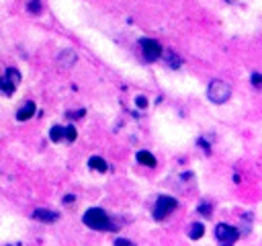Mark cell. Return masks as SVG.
I'll use <instances>...</instances> for the list:
<instances>
[{
  "instance_id": "2",
  "label": "cell",
  "mask_w": 262,
  "mask_h": 246,
  "mask_svg": "<svg viewBox=\"0 0 262 246\" xmlns=\"http://www.w3.org/2000/svg\"><path fill=\"white\" fill-rule=\"evenodd\" d=\"M229 96H231V86H229V82H225V80H211V82H209V86H207V98H209L211 102L223 105V102L229 100Z\"/></svg>"
},
{
  "instance_id": "23",
  "label": "cell",
  "mask_w": 262,
  "mask_h": 246,
  "mask_svg": "<svg viewBox=\"0 0 262 246\" xmlns=\"http://www.w3.org/2000/svg\"><path fill=\"white\" fill-rule=\"evenodd\" d=\"M74 201H76L74 195H66V197H63V203H66V205H68V203H74Z\"/></svg>"
},
{
  "instance_id": "15",
  "label": "cell",
  "mask_w": 262,
  "mask_h": 246,
  "mask_svg": "<svg viewBox=\"0 0 262 246\" xmlns=\"http://www.w3.org/2000/svg\"><path fill=\"white\" fill-rule=\"evenodd\" d=\"M4 76H6L14 86H18V84H20V72H18L16 68H8V70L4 72Z\"/></svg>"
},
{
  "instance_id": "22",
  "label": "cell",
  "mask_w": 262,
  "mask_h": 246,
  "mask_svg": "<svg viewBox=\"0 0 262 246\" xmlns=\"http://www.w3.org/2000/svg\"><path fill=\"white\" fill-rule=\"evenodd\" d=\"M82 115H84V109L74 111V113H68V117H72V119H78V117H82Z\"/></svg>"
},
{
  "instance_id": "16",
  "label": "cell",
  "mask_w": 262,
  "mask_h": 246,
  "mask_svg": "<svg viewBox=\"0 0 262 246\" xmlns=\"http://www.w3.org/2000/svg\"><path fill=\"white\" fill-rule=\"evenodd\" d=\"M166 64H168L170 68H180V57H178L176 53L168 51V53H166Z\"/></svg>"
},
{
  "instance_id": "18",
  "label": "cell",
  "mask_w": 262,
  "mask_h": 246,
  "mask_svg": "<svg viewBox=\"0 0 262 246\" xmlns=\"http://www.w3.org/2000/svg\"><path fill=\"white\" fill-rule=\"evenodd\" d=\"M250 82H252V86L262 88V72H254V74L250 76Z\"/></svg>"
},
{
  "instance_id": "19",
  "label": "cell",
  "mask_w": 262,
  "mask_h": 246,
  "mask_svg": "<svg viewBox=\"0 0 262 246\" xmlns=\"http://www.w3.org/2000/svg\"><path fill=\"white\" fill-rule=\"evenodd\" d=\"M135 107H137V109H147V98L141 96V94L135 96Z\"/></svg>"
},
{
  "instance_id": "4",
  "label": "cell",
  "mask_w": 262,
  "mask_h": 246,
  "mask_svg": "<svg viewBox=\"0 0 262 246\" xmlns=\"http://www.w3.org/2000/svg\"><path fill=\"white\" fill-rule=\"evenodd\" d=\"M239 236H242V232L233 225H227V223L215 225V238L219 244H235Z\"/></svg>"
},
{
  "instance_id": "5",
  "label": "cell",
  "mask_w": 262,
  "mask_h": 246,
  "mask_svg": "<svg viewBox=\"0 0 262 246\" xmlns=\"http://www.w3.org/2000/svg\"><path fill=\"white\" fill-rule=\"evenodd\" d=\"M139 45H141V51H143L145 61H156V59L162 57V47H160L158 41L145 37V39H139Z\"/></svg>"
},
{
  "instance_id": "13",
  "label": "cell",
  "mask_w": 262,
  "mask_h": 246,
  "mask_svg": "<svg viewBox=\"0 0 262 246\" xmlns=\"http://www.w3.org/2000/svg\"><path fill=\"white\" fill-rule=\"evenodd\" d=\"M49 139H51L53 144L63 141V127H61V125H53V127L49 129Z\"/></svg>"
},
{
  "instance_id": "6",
  "label": "cell",
  "mask_w": 262,
  "mask_h": 246,
  "mask_svg": "<svg viewBox=\"0 0 262 246\" xmlns=\"http://www.w3.org/2000/svg\"><path fill=\"white\" fill-rule=\"evenodd\" d=\"M76 59H78V53H76L74 49H63V51H59V55H57V66H59L61 70H70V68L76 64Z\"/></svg>"
},
{
  "instance_id": "24",
  "label": "cell",
  "mask_w": 262,
  "mask_h": 246,
  "mask_svg": "<svg viewBox=\"0 0 262 246\" xmlns=\"http://www.w3.org/2000/svg\"><path fill=\"white\" fill-rule=\"evenodd\" d=\"M225 2H227V4H235L237 0H225Z\"/></svg>"
},
{
  "instance_id": "7",
  "label": "cell",
  "mask_w": 262,
  "mask_h": 246,
  "mask_svg": "<svg viewBox=\"0 0 262 246\" xmlns=\"http://www.w3.org/2000/svg\"><path fill=\"white\" fill-rule=\"evenodd\" d=\"M33 217H35V219H39V221H43V223H53V221H57L59 213L39 207V209H35V211H33Z\"/></svg>"
},
{
  "instance_id": "3",
  "label": "cell",
  "mask_w": 262,
  "mask_h": 246,
  "mask_svg": "<svg viewBox=\"0 0 262 246\" xmlns=\"http://www.w3.org/2000/svg\"><path fill=\"white\" fill-rule=\"evenodd\" d=\"M178 207V201L174 197H168V195H160L156 199V205H154V219L156 221H162L166 219L174 209Z\"/></svg>"
},
{
  "instance_id": "8",
  "label": "cell",
  "mask_w": 262,
  "mask_h": 246,
  "mask_svg": "<svg viewBox=\"0 0 262 246\" xmlns=\"http://www.w3.org/2000/svg\"><path fill=\"white\" fill-rule=\"evenodd\" d=\"M35 102L33 100H29V102H25L18 111H16V121H29L33 115H35Z\"/></svg>"
},
{
  "instance_id": "1",
  "label": "cell",
  "mask_w": 262,
  "mask_h": 246,
  "mask_svg": "<svg viewBox=\"0 0 262 246\" xmlns=\"http://www.w3.org/2000/svg\"><path fill=\"white\" fill-rule=\"evenodd\" d=\"M82 221L90 228V230H98V232H115L119 228V223H115L111 219V215L100 209V207H90L86 209V213L82 215Z\"/></svg>"
},
{
  "instance_id": "10",
  "label": "cell",
  "mask_w": 262,
  "mask_h": 246,
  "mask_svg": "<svg viewBox=\"0 0 262 246\" xmlns=\"http://www.w3.org/2000/svg\"><path fill=\"white\" fill-rule=\"evenodd\" d=\"M88 168H92V170H96V172H106V170H108V164H106L100 156H90V158H88Z\"/></svg>"
},
{
  "instance_id": "20",
  "label": "cell",
  "mask_w": 262,
  "mask_h": 246,
  "mask_svg": "<svg viewBox=\"0 0 262 246\" xmlns=\"http://www.w3.org/2000/svg\"><path fill=\"white\" fill-rule=\"evenodd\" d=\"M199 213H201V215H211V205L205 203V201L199 203Z\"/></svg>"
},
{
  "instance_id": "9",
  "label": "cell",
  "mask_w": 262,
  "mask_h": 246,
  "mask_svg": "<svg viewBox=\"0 0 262 246\" xmlns=\"http://www.w3.org/2000/svg\"><path fill=\"white\" fill-rule=\"evenodd\" d=\"M135 158H137L139 164H143V166H147V168H154V166H156V156H154L151 152H147V150H139V152L135 154Z\"/></svg>"
},
{
  "instance_id": "12",
  "label": "cell",
  "mask_w": 262,
  "mask_h": 246,
  "mask_svg": "<svg viewBox=\"0 0 262 246\" xmlns=\"http://www.w3.org/2000/svg\"><path fill=\"white\" fill-rule=\"evenodd\" d=\"M203 234H205V225H203L201 221L190 223V230H188V238H190V240H199Z\"/></svg>"
},
{
  "instance_id": "11",
  "label": "cell",
  "mask_w": 262,
  "mask_h": 246,
  "mask_svg": "<svg viewBox=\"0 0 262 246\" xmlns=\"http://www.w3.org/2000/svg\"><path fill=\"white\" fill-rule=\"evenodd\" d=\"M14 90H16V86L2 74V76H0V94H2V96H12Z\"/></svg>"
},
{
  "instance_id": "17",
  "label": "cell",
  "mask_w": 262,
  "mask_h": 246,
  "mask_svg": "<svg viewBox=\"0 0 262 246\" xmlns=\"http://www.w3.org/2000/svg\"><path fill=\"white\" fill-rule=\"evenodd\" d=\"M27 10L31 14H39L41 12V0H29L27 2Z\"/></svg>"
},
{
  "instance_id": "21",
  "label": "cell",
  "mask_w": 262,
  "mask_h": 246,
  "mask_svg": "<svg viewBox=\"0 0 262 246\" xmlns=\"http://www.w3.org/2000/svg\"><path fill=\"white\" fill-rule=\"evenodd\" d=\"M115 244H117V246H123V244H125V246H131L133 242L127 240V238H115Z\"/></svg>"
},
{
  "instance_id": "14",
  "label": "cell",
  "mask_w": 262,
  "mask_h": 246,
  "mask_svg": "<svg viewBox=\"0 0 262 246\" xmlns=\"http://www.w3.org/2000/svg\"><path fill=\"white\" fill-rule=\"evenodd\" d=\"M76 137H78L76 127H74V125H66V127H63V141L72 144V141H76Z\"/></svg>"
}]
</instances>
